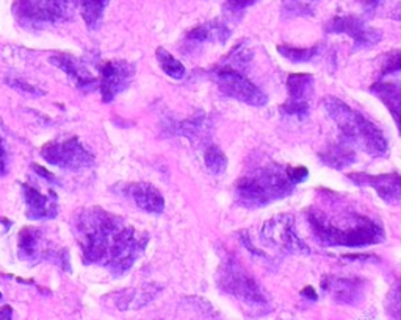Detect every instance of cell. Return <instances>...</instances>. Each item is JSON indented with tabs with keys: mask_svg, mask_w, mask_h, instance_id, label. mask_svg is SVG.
<instances>
[{
	"mask_svg": "<svg viewBox=\"0 0 401 320\" xmlns=\"http://www.w3.org/2000/svg\"><path fill=\"white\" fill-rule=\"evenodd\" d=\"M401 68V59H400V50H393L390 54L385 55V59L383 63V69L378 78H384L392 73H397Z\"/></svg>",
	"mask_w": 401,
	"mask_h": 320,
	"instance_id": "29",
	"label": "cell"
},
{
	"mask_svg": "<svg viewBox=\"0 0 401 320\" xmlns=\"http://www.w3.org/2000/svg\"><path fill=\"white\" fill-rule=\"evenodd\" d=\"M155 55H157L160 69L165 72L168 77H171L173 80H182L185 77V72L187 71H185L183 64L176 57L171 55L166 49L159 47L157 52H155Z\"/></svg>",
	"mask_w": 401,
	"mask_h": 320,
	"instance_id": "25",
	"label": "cell"
},
{
	"mask_svg": "<svg viewBox=\"0 0 401 320\" xmlns=\"http://www.w3.org/2000/svg\"><path fill=\"white\" fill-rule=\"evenodd\" d=\"M24 197L27 203V214L30 219H54L58 213L57 196L43 194L30 184H24Z\"/></svg>",
	"mask_w": 401,
	"mask_h": 320,
	"instance_id": "16",
	"label": "cell"
},
{
	"mask_svg": "<svg viewBox=\"0 0 401 320\" xmlns=\"http://www.w3.org/2000/svg\"><path fill=\"white\" fill-rule=\"evenodd\" d=\"M168 130L171 131V135L188 138L191 143H198V141H204L205 138H209L212 131V124L209 116H205L204 113H198L196 116L185 119V121L171 122Z\"/></svg>",
	"mask_w": 401,
	"mask_h": 320,
	"instance_id": "18",
	"label": "cell"
},
{
	"mask_svg": "<svg viewBox=\"0 0 401 320\" xmlns=\"http://www.w3.org/2000/svg\"><path fill=\"white\" fill-rule=\"evenodd\" d=\"M322 103L326 113L339 126L341 136L353 147L362 148L363 152L373 156V158H381V156L388 153L389 143L384 133L380 130V126L368 121L359 111L346 105L344 100L332 97V95L324 97Z\"/></svg>",
	"mask_w": 401,
	"mask_h": 320,
	"instance_id": "4",
	"label": "cell"
},
{
	"mask_svg": "<svg viewBox=\"0 0 401 320\" xmlns=\"http://www.w3.org/2000/svg\"><path fill=\"white\" fill-rule=\"evenodd\" d=\"M326 33L346 35L353 40V52L366 50L378 46L383 40L380 28L370 27L366 20L358 16H336L324 25Z\"/></svg>",
	"mask_w": 401,
	"mask_h": 320,
	"instance_id": "10",
	"label": "cell"
},
{
	"mask_svg": "<svg viewBox=\"0 0 401 320\" xmlns=\"http://www.w3.org/2000/svg\"><path fill=\"white\" fill-rule=\"evenodd\" d=\"M322 203L307 208L306 218L312 236L326 247H368L385 239L384 228L376 219L344 203L332 191H323Z\"/></svg>",
	"mask_w": 401,
	"mask_h": 320,
	"instance_id": "2",
	"label": "cell"
},
{
	"mask_svg": "<svg viewBox=\"0 0 401 320\" xmlns=\"http://www.w3.org/2000/svg\"><path fill=\"white\" fill-rule=\"evenodd\" d=\"M121 194L132 198L137 208L149 214H162L165 211V198L154 184L146 182H135L120 184Z\"/></svg>",
	"mask_w": 401,
	"mask_h": 320,
	"instance_id": "14",
	"label": "cell"
},
{
	"mask_svg": "<svg viewBox=\"0 0 401 320\" xmlns=\"http://www.w3.org/2000/svg\"><path fill=\"white\" fill-rule=\"evenodd\" d=\"M205 167L212 175H220L227 169V156L218 146L210 144L204 152Z\"/></svg>",
	"mask_w": 401,
	"mask_h": 320,
	"instance_id": "27",
	"label": "cell"
},
{
	"mask_svg": "<svg viewBox=\"0 0 401 320\" xmlns=\"http://www.w3.org/2000/svg\"><path fill=\"white\" fill-rule=\"evenodd\" d=\"M281 114L284 117H295L298 121H304L309 116V102L307 100H298V99H288L284 102L279 108Z\"/></svg>",
	"mask_w": 401,
	"mask_h": 320,
	"instance_id": "28",
	"label": "cell"
},
{
	"mask_svg": "<svg viewBox=\"0 0 401 320\" xmlns=\"http://www.w3.org/2000/svg\"><path fill=\"white\" fill-rule=\"evenodd\" d=\"M99 78L98 89H101L102 100L108 103L115 100L118 95L124 93L132 83L135 76V64L124 59H108V61L99 64Z\"/></svg>",
	"mask_w": 401,
	"mask_h": 320,
	"instance_id": "11",
	"label": "cell"
},
{
	"mask_svg": "<svg viewBox=\"0 0 401 320\" xmlns=\"http://www.w3.org/2000/svg\"><path fill=\"white\" fill-rule=\"evenodd\" d=\"M19 251L26 259L38 258L43 253V235L38 228H24L19 233Z\"/></svg>",
	"mask_w": 401,
	"mask_h": 320,
	"instance_id": "22",
	"label": "cell"
},
{
	"mask_svg": "<svg viewBox=\"0 0 401 320\" xmlns=\"http://www.w3.org/2000/svg\"><path fill=\"white\" fill-rule=\"evenodd\" d=\"M350 182L358 186H368L373 188L376 194L380 196L385 203L398 205L401 200V178L398 172L393 174H381V175H370L362 172L348 174Z\"/></svg>",
	"mask_w": 401,
	"mask_h": 320,
	"instance_id": "13",
	"label": "cell"
},
{
	"mask_svg": "<svg viewBox=\"0 0 401 320\" xmlns=\"http://www.w3.org/2000/svg\"><path fill=\"white\" fill-rule=\"evenodd\" d=\"M322 50H323L322 44H317V46L314 47H304V49L288 46V44H281V46H278L279 54L292 63L312 61V59H315L317 57L322 55Z\"/></svg>",
	"mask_w": 401,
	"mask_h": 320,
	"instance_id": "24",
	"label": "cell"
},
{
	"mask_svg": "<svg viewBox=\"0 0 401 320\" xmlns=\"http://www.w3.org/2000/svg\"><path fill=\"white\" fill-rule=\"evenodd\" d=\"M322 0H282V13L288 18L312 16Z\"/></svg>",
	"mask_w": 401,
	"mask_h": 320,
	"instance_id": "26",
	"label": "cell"
},
{
	"mask_svg": "<svg viewBox=\"0 0 401 320\" xmlns=\"http://www.w3.org/2000/svg\"><path fill=\"white\" fill-rule=\"evenodd\" d=\"M323 291L340 304H359L366 297V285L362 278H341L334 275H324L320 281Z\"/></svg>",
	"mask_w": 401,
	"mask_h": 320,
	"instance_id": "12",
	"label": "cell"
},
{
	"mask_svg": "<svg viewBox=\"0 0 401 320\" xmlns=\"http://www.w3.org/2000/svg\"><path fill=\"white\" fill-rule=\"evenodd\" d=\"M318 158H320L324 166L336 170H341L354 165L356 152L354 147L348 143V141L339 139L326 146L323 150L318 153Z\"/></svg>",
	"mask_w": 401,
	"mask_h": 320,
	"instance_id": "19",
	"label": "cell"
},
{
	"mask_svg": "<svg viewBox=\"0 0 401 320\" xmlns=\"http://www.w3.org/2000/svg\"><path fill=\"white\" fill-rule=\"evenodd\" d=\"M74 235L85 264L106 267L113 277L128 273L149 244V235L146 232L99 206L79 211Z\"/></svg>",
	"mask_w": 401,
	"mask_h": 320,
	"instance_id": "1",
	"label": "cell"
},
{
	"mask_svg": "<svg viewBox=\"0 0 401 320\" xmlns=\"http://www.w3.org/2000/svg\"><path fill=\"white\" fill-rule=\"evenodd\" d=\"M10 316H11V309L9 307L0 308V319H10Z\"/></svg>",
	"mask_w": 401,
	"mask_h": 320,
	"instance_id": "35",
	"label": "cell"
},
{
	"mask_svg": "<svg viewBox=\"0 0 401 320\" xmlns=\"http://www.w3.org/2000/svg\"><path fill=\"white\" fill-rule=\"evenodd\" d=\"M256 2L257 0H226V8L231 13H242Z\"/></svg>",
	"mask_w": 401,
	"mask_h": 320,
	"instance_id": "31",
	"label": "cell"
},
{
	"mask_svg": "<svg viewBox=\"0 0 401 320\" xmlns=\"http://www.w3.org/2000/svg\"><path fill=\"white\" fill-rule=\"evenodd\" d=\"M295 183L288 175V166L264 161L249 167L235 183L237 203L249 210L269 206L293 194Z\"/></svg>",
	"mask_w": 401,
	"mask_h": 320,
	"instance_id": "3",
	"label": "cell"
},
{
	"mask_svg": "<svg viewBox=\"0 0 401 320\" xmlns=\"http://www.w3.org/2000/svg\"><path fill=\"white\" fill-rule=\"evenodd\" d=\"M362 6V11L367 14V16H373L376 10L385 2V0H358Z\"/></svg>",
	"mask_w": 401,
	"mask_h": 320,
	"instance_id": "32",
	"label": "cell"
},
{
	"mask_svg": "<svg viewBox=\"0 0 401 320\" xmlns=\"http://www.w3.org/2000/svg\"><path fill=\"white\" fill-rule=\"evenodd\" d=\"M288 97L307 100L314 93V77L310 73H290L287 78Z\"/></svg>",
	"mask_w": 401,
	"mask_h": 320,
	"instance_id": "23",
	"label": "cell"
},
{
	"mask_svg": "<svg viewBox=\"0 0 401 320\" xmlns=\"http://www.w3.org/2000/svg\"><path fill=\"white\" fill-rule=\"evenodd\" d=\"M217 285L222 292L235 297L254 311L262 314L270 311V297L264 286L232 255H226L222 259L217 273Z\"/></svg>",
	"mask_w": 401,
	"mask_h": 320,
	"instance_id": "5",
	"label": "cell"
},
{
	"mask_svg": "<svg viewBox=\"0 0 401 320\" xmlns=\"http://www.w3.org/2000/svg\"><path fill=\"white\" fill-rule=\"evenodd\" d=\"M0 299H2V294H0Z\"/></svg>",
	"mask_w": 401,
	"mask_h": 320,
	"instance_id": "36",
	"label": "cell"
},
{
	"mask_svg": "<svg viewBox=\"0 0 401 320\" xmlns=\"http://www.w3.org/2000/svg\"><path fill=\"white\" fill-rule=\"evenodd\" d=\"M50 63L68 73V77L81 91L91 93L94 89H98V78L93 76L90 69L80 59L71 55H57L50 58Z\"/></svg>",
	"mask_w": 401,
	"mask_h": 320,
	"instance_id": "15",
	"label": "cell"
},
{
	"mask_svg": "<svg viewBox=\"0 0 401 320\" xmlns=\"http://www.w3.org/2000/svg\"><path fill=\"white\" fill-rule=\"evenodd\" d=\"M43 158L49 165L68 170L90 169L94 165V155L86 150L79 138H69L64 141H54L43 147Z\"/></svg>",
	"mask_w": 401,
	"mask_h": 320,
	"instance_id": "9",
	"label": "cell"
},
{
	"mask_svg": "<svg viewBox=\"0 0 401 320\" xmlns=\"http://www.w3.org/2000/svg\"><path fill=\"white\" fill-rule=\"evenodd\" d=\"M108 2L110 0H76L81 18H84L86 27L93 32L101 27Z\"/></svg>",
	"mask_w": 401,
	"mask_h": 320,
	"instance_id": "21",
	"label": "cell"
},
{
	"mask_svg": "<svg viewBox=\"0 0 401 320\" xmlns=\"http://www.w3.org/2000/svg\"><path fill=\"white\" fill-rule=\"evenodd\" d=\"M370 91L384 102V105L390 109L393 119L398 124L401 107V89L398 81H384L383 78H378Z\"/></svg>",
	"mask_w": 401,
	"mask_h": 320,
	"instance_id": "20",
	"label": "cell"
},
{
	"mask_svg": "<svg viewBox=\"0 0 401 320\" xmlns=\"http://www.w3.org/2000/svg\"><path fill=\"white\" fill-rule=\"evenodd\" d=\"M301 295L306 297V299L310 300V302H317V299H318L315 289L312 288V286H306V288H304L303 291H301Z\"/></svg>",
	"mask_w": 401,
	"mask_h": 320,
	"instance_id": "33",
	"label": "cell"
},
{
	"mask_svg": "<svg viewBox=\"0 0 401 320\" xmlns=\"http://www.w3.org/2000/svg\"><path fill=\"white\" fill-rule=\"evenodd\" d=\"M4 167H5V147L2 139H0V172H4Z\"/></svg>",
	"mask_w": 401,
	"mask_h": 320,
	"instance_id": "34",
	"label": "cell"
},
{
	"mask_svg": "<svg viewBox=\"0 0 401 320\" xmlns=\"http://www.w3.org/2000/svg\"><path fill=\"white\" fill-rule=\"evenodd\" d=\"M288 175H290L292 182L295 184H298V183H303V182L307 180L309 170H307V167H304V166H295V167L288 166Z\"/></svg>",
	"mask_w": 401,
	"mask_h": 320,
	"instance_id": "30",
	"label": "cell"
},
{
	"mask_svg": "<svg viewBox=\"0 0 401 320\" xmlns=\"http://www.w3.org/2000/svg\"><path fill=\"white\" fill-rule=\"evenodd\" d=\"M261 237L269 247L284 255H310L309 245L296 233L292 214H279L266 220L262 227Z\"/></svg>",
	"mask_w": 401,
	"mask_h": 320,
	"instance_id": "7",
	"label": "cell"
},
{
	"mask_svg": "<svg viewBox=\"0 0 401 320\" xmlns=\"http://www.w3.org/2000/svg\"><path fill=\"white\" fill-rule=\"evenodd\" d=\"M231 35L232 32L222 24V22L209 20L187 32V35H185V41H187L188 46H199V44H207V42L225 44L229 38H231Z\"/></svg>",
	"mask_w": 401,
	"mask_h": 320,
	"instance_id": "17",
	"label": "cell"
},
{
	"mask_svg": "<svg viewBox=\"0 0 401 320\" xmlns=\"http://www.w3.org/2000/svg\"><path fill=\"white\" fill-rule=\"evenodd\" d=\"M243 71L244 69L234 68V66L221 61L213 66L212 77L220 93L226 97L243 102L251 107H265L269 103L266 94L248 80Z\"/></svg>",
	"mask_w": 401,
	"mask_h": 320,
	"instance_id": "6",
	"label": "cell"
},
{
	"mask_svg": "<svg viewBox=\"0 0 401 320\" xmlns=\"http://www.w3.org/2000/svg\"><path fill=\"white\" fill-rule=\"evenodd\" d=\"M76 0H18L14 5L18 18L35 25L60 24L72 18Z\"/></svg>",
	"mask_w": 401,
	"mask_h": 320,
	"instance_id": "8",
	"label": "cell"
}]
</instances>
